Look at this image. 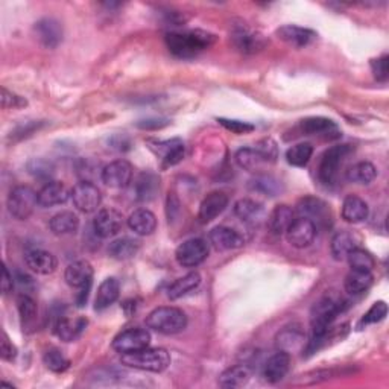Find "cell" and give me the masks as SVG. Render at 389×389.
I'll return each mask as SVG.
<instances>
[{"mask_svg":"<svg viewBox=\"0 0 389 389\" xmlns=\"http://www.w3.org/2000/svg\"><path fill=\"white\" fill-rule=\"evenodd\" d=\"M374 277L370 271H358L351 270L343 282V287L350 295H359L365 291H368L370 286L373 284Z\"/></svg>","mask_w":389,"mask_h":389,"instance_id":"35","label":"cell"},{"mask_svg":"<svg viewBox=\"0 0 389 389\" xmlns=\"http://www.w3.org/2000/svg\"><path fill=\"white\" fill-rule=\"evenodd\" d=\"M251 371L247 365H235L230 366L219 375V386L222 388H242L250 382Z\"/></svg>","mask_w":389,"mask_h":389,"instance_id":"33","label":"cell"},{"mask_svg":"<svg viewBox=\"0 0 389 389\" xmlns=\"http://www.w3.org/2000/svg\"><path fill=\"white\" fill-rule=\"evenodd\" d=\"M17 309H18V315H20L21 327H23V330L34 327L37 321V314H38L36 299L29 297L28 294H20L17 298Z\"/></svg>","mask_w":389,"mask_h":389,"instance_id":"36","label":"cell"},{"mask_svg":"<svg viewBox=\"0 0 389 389\" xmlns=\"http://www.w3.org/2000/svg\"><path fill=\"white\" fill-rule=\"evenodd\" d=\"M291 368V354L279 350L266 361L263 366V377L268 383L282 382Z\"/></svg>","mask_w":389,"mask_h":389,"instance_id":"17","label":"cell"},{"mask_svg":"<svg viewBox=\"0 0 389 389\" xmlns=\"http://www.w3.org/2000/svg\"><path fill=\"white\" fill-rule=\"evenodd\" d=\"M199 284H201V275H199V272H196V271L188 272L187 275L175 280L169 286L168 297H169V299H172V302H175V299H180L191 292L196 291Z\"/></svg>","mask_w":389,"mask_h":389,"instance_id":"31","label":"cell"},{"mask_svg":"<svg viewBox=\"0 0 389 389\" xmlns=\"http://www.w3.org/2000/svg\"><path fill=\"white\" fill-rule=\"evenodd\" d=\"M120 295V284L114 279V277H108L97 287V294L95 299V309L96 310H105L111 304H114L117 302V298Z\"/></svg>","mask_w":389,"mask_h":389,"instance_id":"29","label":"cell"},{"mask_svg":"<svg viewBox=\"0 0 389 389\" xmlns=\"http://www.w3.org/2000/svg\"><path fill=\"white\" fill-rule=\"evenodd\" d=\"M87 324L88 321L84 316H75V318L60 316L57 321H55L53 331L61 341L73 342L81 338Z\"/></svg>","mask_w":389,"mask_h":389,"instance_id":"16","label":"cell"},{"mask_svg":"<svg viewBox=\"0 0 389 389\" xmlns=\"http://www.w3.org/2000/svg\"><path fill=\"white\" fill-rule=\"evenodd\" d=\"M218 122L225 129L231 131L233 134H238V136L250 134V132H252L255 129V127L252 124H248V122H242V120H231V119L220 117V119H218Z\"/></svg>","mask_w":389,"mask_h":389,"instance_id":"46","label":"cell"},{"mask_svg":"<svg viewBox=\"0 0 389 389\" xmlns=\"http://www.w3.org/2000/svg\"><path fill=\"white\" fill-rule=\"evenodd\" d=\"M169 122L166 119H146V120H140L137 127L142 129H159L168 125Z\"/></svg>","mask_w":389,"mask_h":389,"instance_id":"50","label":"cell"},{"mask_svg":"<svg viewBox=\"0 0 389 389\" xmlns=\"http://www.w3.org/2000/svg\"><path fill=\"white\" fill-rule=\"evenodd\" d=\"M159 187V178L154 174H142L136 181V196L139 201H151L157 195Z\"/></svg>","mask_w":389,"mask_h":389,"instance_id":"39","label":"cell"},{"mask_svg":"<svg viewBox=\"0 0 389 389\" xmlns=\"http://www.w3.org/2000/svg\"><path fill=\"white\" fill-rule=\"evenodd\" d=\"M386 315H388V304L385 302H375L370 307L368 312H366L363 315V318L361 319L359 329L366 327V326H370V324H377V322L383 321L386 318Z\"/></svg>","mask_w":389,"mask_h":389,"instance_id":"44","label":"cell"},{"mask_svg":"<svg viewBox=\"0 0 389 389\" xmlns=\"http://www.w3.org/2000/svg\"><path fill=\"white\" fill-rule=\"evenodd\" d=\"M210 243L218 250V251H230V250H238L245 245V239L238 233L225 225L215 227L208 235Z\"/></svg>","mask_w":389,"mask_h":389,"instance_id":"15","label":"cell"},{"mask_svg":"<svg viewBox=\"0 0 389 389\" xmlns=\"http://www.w3.org/2000/svg\"><path fill=\"white\" fill-rule=\"evenodd\" d=\"M347 260L350 263V268L351 270H358V271H373L374 265H375V260L373 255L365 251L363 248L358 247L354 248L348 255H347Z\"/></svg>","mask_w":389,"mask_h":389,"instance_id":"42","label":"cell"},{"mask_svg":"<svg viewBox=\"0 0 389 389\" xmlns=\"http://www.w3.org/2000/svg\"><path fill=\"white\" fill-rule=\"evenodd\" d=\"M215 36L206 31H172L166 34V44L172 55L188 60L204 52L215 43Z\"/></svg>","mask_w":389,"mask_h":389,"instance_id":"1","label":"cell"},{"mask_svg":"<svg viewBox=\"0 0 389 389\" xmlns=\"http://www.w3.org/2000/svg\"><path fill=\"white\" fill-rule=\"evenodd\" d=\"M370 215V207L358 195H348L342 203V219L348 224H359Z\"/></svg>","mask_w":389,"mask_h":389,"instance_id":"25","label":"cell"},{"mask_svg":"<svg viewBox=\"0 0 389 389\" xmlns=\"http://www.w3.org/2000/svg\"><path fill=\"white\" fill-rule=\"evenodd\" d=\"M122 363L129 368L149 371V373H163L169 368L171 354L164 348H143L140 351L122 354Z\"/></svg>","mask_w":389,"mask_h":389,"instance_id":"2","label":"cell"},{"mask_svg":"<svg viewBox=\"0 0 389 389\" xmlns=\"http://www.w3.org/2000/svg\"><path fill=\"white\" fill-rule=\"evenodd\" d=\"M0 356H2L4 361H8V362H13L17 358V348H16L14 343L9 341L6 333H4V338H2V346H0Z\"/></svg>","mask_w":389,"mask_h":389,"instance_id":"49","label":"cell"},{"mask_svg":"<svg viewBox=\"0 0 389 389\" xmlns=\"http://www.w3.org/2000/svg\"><path fill=\"white\" fill-rule=\"evenodd\" d=\"M140 250V242L132 238H119L110 243L108 254L116 260L132 259Z\"/></svg>","mask_w":389,"mask_h":389,"instance_id":"34","label":"cell"},{"mask_svg":"<svg viewBox=\"0 0 389 389\" xmlns=\"http://www.w3.org/2000/svg\"><path fill=\"white\" fill-rule=\"evenodd\" d=\"M277 36L280 40L287 43L292 48H306L307 44L312 43L316 38V32L307 28L295 26V25H284L277 29Z\"/></svg>","mask_w":389,"mask_h":389,"instance_id":"23","label":"cell"},{"mask_svg":"<svg viewBox=\"0 0 389 389\" xmlns=\"http://www.w3.org/2000/svg\"><path fill=\"white\" fill-rule=\"evenodd\" d=\"M302 129L307 136H327L331 139L330 134H335L339 137V129L336 124L326 117H309L302 120Z\"/></svg>","mask_w":389,"mask_h":389,"instance_id":"30","label":"cell"},{"mask_svg":"<svg viewBox=\"0 0 389 389\" xmlns=\"http://www.w3.org/2000/svg\"><path fill=\"white\" fill-rule=\"evenodd\" d=\"M26 266L36 274L40 275H49L57 271L58 260L55 255L49 251L44 250H32L25 255Z\"/></svg>","mask_w":389,"mask_h":389,"instance_id":"21","label":"cell"},{"mask_svg":"<svg viewBox=\"0 0 389 389\" xmlns=\"http://www.w3.org/2000/svg\"><path fill=\"white\" fill-rule=\"evenodd\" d=\"M228 207V196L224 192H212L208 193L201 206H199L198 218L203 224H208V222L215 220L219 215L224 213V210Z\"/></svg>","mask_w":389,"mask_h":389,"instance_id":"19","label":"cell"},{"mask_svg":"<svg viewBox=\"0 0 389 389\" xmlns=\"http://www.w3.org/2000/svg\"><path fill=\"white\" fill-rule=\"evenodd\" d=\"M187 315L181 309L164 306L152 310L146 316V326L161 335H176L187 327Z\"/></svg>","mask_w":389,"mask_h":389,"instance_id":"3","label":"cell"},{"mask_svg":"<svg viewBox=\"0 0 389 389\" xmlns=\"http://www.w3.org/2000/svg\"><path fill=\"white\" fill-rule=\"evenodd\" d=\"M101 180L111 188H125L132 180V166L127 160H116L101 171Z\"/></svg>","mask_w":389,"mask_h":389,"instance_id":"14","label":"cell"},{"mask_svg":"<svg viewBox=\"0 0 389 389\" xmlns=\"http://www.w3.org/2000/svg\"><path fill=\"white\" fill-rule=\"evenodd\" d=\"M73 206L82 213H93L102 204L101 191L92 181H80L70 192Z\"/></svg>","mask_w":389,"mask_h":389,"instance_id":"9","label":"cell"},{"mask_svg":"<svg viewBox=\"0 0 389 389\" xmlns=\"http://www.w3.org/2000/svg\"><path fill=\"white\" fill-rule=\"evenodd\" d=\"M43 362L46 365V368L52 373H64L69 370L70 361L65 358L64 353L58 348H49L43 356Z\"/></svg>","mask_w":389,"mask_h":389,"instance_id":"43","label":"cell"},{"mask_svg":"<svg viewBox=\"0 0 389 389\" xmlns=\"http://www.w3.org/2000/svg\"><path fill=\"white\" fill-rule=\"evenodd\" d=\"M318 228L315 227L314 222H310L306 218H295V220L291 224L284 233L287 242L291 243L294 248L303 250L307 248L314 243L316 238Z\"/></svg>","mask_w":389,"mask_h":389,"instance_id":"13","label":"cell"},{"mask_svg":"<svg viewBox=\"0 0 389 389\" xmlns=\"http://www.w3.org/2000/svg\"><path fill=\"white\" fill-rule=\"evenodd\" d=\"M231 41L235 48L245 55L257 53L266 46V40L257 31H252L245 23L235 25L231 29Z\"/></svg>","mask_w":389,"mask_h":389,"instance_id":"11","label":"cell"},{"mask_svg":"<svg viewBox=\"0 0 389 389\" xmlns=\"http://www.w3.org/2000/svg\"><path fill=\"white\" fill-rule=\"evenodd\" d=\"M208 252L210 247L207 240L201 238H193L183 242L176 248L175 259L183 268H196L198 265H201L208 257Z\"/></svg>","mask_w":389,"mask_h":389,"instance_id":"8","label":"cell"},{"mask_svg":"<svg viewBox=\"0 0 389 389\" xmlns=\"http://www.w3.org/2000/svg\"><path fill=\"white\" fill-rule=\"evenodd\" d=\"M13 289H14L13 275L9 274L6 265H4V268H2V294L8 295L9 292H13Z\"/></svg>","mask_w":389,"mask_h":389,"instance_id":"52","label":"cell"},{"mask_svg":"<svg viewBox=\"0 0 389 389\" xmlns=\"http://www.w3.org/2000/svg\"><path fill=\"white\" fill-rule=\"evenodd\" d=\"M314 155V146L310 143H298L289 148L286 152V160L295 168H304Z\"/></svg>","mask_w":389,"mask_h":389,"instance_id":"40","label":"cell"},{"mask_svg":"<svg viewBox=\"0 0 389 389\" xmlns=\"http://www.w3.org/2000/svg\"><path fill=\"white\" fill-rule=\"evenodd\" d=\"M34 31L40 43L48 49H55L63 41V26L60 21L55 18H41L36 23Z\"/></svg>","mask_w":389,"mask_h":389,"instance_id":"18","label":"cell"},{"mask_svg":"<svg viewBox=\"0 0 389 389\" xmlns=\"http://www.w3.org/2000/svg\"><path fill=\"white\" fill-rule=\"evenodd\" d=\"M361 247V238L353 231H339L331 239L330 251L333 259L341 262L347 260V255L354 250Z\"/></svg>","mask_w":389,"mask_h":389,"instance_id":"22","label":"cell"},{"mask_svg":"<svg viewBox=\"0 0 389 389\" xmlns=\"http://www.w3.org/2000/svg\"><path fill=\"white\" fill-rule=\"evenodd\" d=\"M2 108L6 110V108H23L28 105V101L25 97H21L13 92L6 90V88L4 87L2 88Z\"/></svg>","mask_w":389,"mask_h":389,"instance_id":"47","label":"cell"},{"mask_svg":"<svg viewBox=\"0 0 389 389\" xmlns=\"http://www.w3.org/2000/svg\"><path fill=\"white\" fill-rule=\"evenodd\" d=\"M351 151L353 148L350 144H336L322 154L318 166V178L326 187H333L338 183L342 164Z\"/></svg>","mask_w":389,"mask_h":389,"instance_id":"5","label":"cell"},{"mask_svg":"<svg viewBox=\"0 0 389 389\" xmlns=\"http://www.w3.org/2000/svg\"><path fill=\"white\" fill-rule=\"evenodd\" d=\"M250 188L252 192H257L265 196H277L282 192L280 183L270 175H257L250 181Z\"/></svg>","mask_w":389,"mask_h":389,"instance_id":"41","label":"cell"},{"mask_svg":"<svg viewBox=\"0 0 389 389\" xmlns=\"http://www.w3.org/2000/svg\"><path fill=\"white\" fill-rule=\"evenodd\" d=\"M32 166H29L31 174H34L36 176H41V174H44L46 176L50 175V164L44 163L41 160H34L31 163Z\"/></svg>","mask_w":389,"mask_h":389,"instance_id":"51","label":"cell"},{"mask_svg":"<svg viewBox=\"0 0 389 389\" xmlns=\"http://www.w3.org/2000/svg\"><path fill=\"white\" fill-rule=\"evenodd\" d=\"M124 228V216L114 208L99 210L93 219V231L101 239L114 238Z\"/></svg>","mask_w":389,"mask_h":389,"instance_id":"12","label":"cell"},{"mask_svg":"<svg viewBox=\"0 0 389 389\" xmlns=\"http://www.w3.org/2000/svg\"><path fill=\"white\" fill-rule=\"evenodd\" d=\"M235 215L245 224H260L263 219H266V210L260 203H255L252 199L243 198L235 204Z\"/></svg>","mask_w":389,"mask_h":389,"instance_id":"27","label":"cell"},{"mask_svg":"<svg viewBox=\"0 0 389 389\" xmlns=\"http://www.w3.org/2000/svg\"><path fill=\"white\" fill-rule=\"evenodd\" d=\"M371 69H373L374 78L377 81H380V82L386 81L388 80V72H389L386 55H383V57L377 58V60H373L371 61Z\"/></svg>","mask_w":389,"mask_h":389,"instance_id":"48","label":"cell"},{"mask_svg":"<svg viewBox=\"0 0 389 389\" xmlns=\"http://www.w3.org/2000/svg\"><path fill=\"white\" fill-rule=\"evenodd\" d=\"M128 227L139 236H151L157 228V218L148 208H137L129 215Z\"/></svg>","mask_w":389,"mask_h":389,"instance_id":"26","label":"cell"},{"mask_svg":"<svg viewBox=\"0 0 389 389\" xmlns=\"http://www.w3.org/2000/svg\"><path fill=\"white\" fill-rule=\"evenodd\" d=\"M375 176H377V169L375 166L370 161L356 163L346 172L347 181L354 184H370L375 180Z\"/></svg>","mask_w":389,"mask_h":389,"instance_id":"37","label":"cell"},{"mask_svg":"<svg viewBox=\"0 0 389 389\" xmlns=\"http://www.w3.org/2000/svg\"><path fill=\"white\" fill-rule=\"evenodd\" d=\"M70 193L68 191V187L63 183L49 181L48 184H44L41 187V191L38 192V206L44 208H50L68 203Z\"/></svg>","mask_w":389,"mask_h":389,"instance_id":"24","label":"cell"},{"mask_svg":"<svg viewBox=\"0 0 389 389\" xmlns=\"http://www.w3.org/2000/svg\"><path fill=\"white\" fill-rule=\"evenodd\" d=\"M254 148L263 155V159L270 164L275 163L277 159H279V146H277V143L272 139H263Z\"/></svg>","mask_w":389,"mask_h":389,"instance_id":"45","label":"cell"},{"mask_svg":"<svg viewBox=\"0 0 389 389\" xmlns=\"http://www.w3.org/2000/svg\"><path fill=\"white\" fill-rule=\"evenodd\" d=\"M49 228L55 236L75 235L78 228H80V218L73 212H61L50 219Z\"/></svg>","mask_w":389,"mask_h":389,"instance_id":"32","label":"cell"},{"mask_svg":"<svg viewBox=\"0 0 389 389\" xmlns=\"http://www.w3.org/2000/svg\"><path fill=\"white\" fill-rule=\"evenodd\" d=\"M64 280L70 287L78 289L76 306L84 307L93 283V266L87 260H76L70 263L64 272Z\"/></svg>","mask_w":389,"mask_h":389,"instance_id":"4","label":"cell"},{"mask_svg":"<svg viewBox=\"0 0 389 389\" xmlns=\"http://www.w3.org/2000/svg\"><path fill=\"white\" fill-rule=\"evenodd\" d=\"M149 343L151 333L146 329L132 327L119 333L113 341V348L120 354H128L149 347Z\"/></svg>","mask_w":389,"mask_h":389,"instance_id":"10","label":"cell"},{"mask_svg":"<svg viewBox=\"0 0 389 389\" xmlns=\"http://www.w3.org/2000/svg\"><path fill=\"white\" fill-rule=\"evenodd\" d=\"M299 218H306L314 222L316 228H327L331 225V210L327 203L315 196H304L297 204V212Z\"/></svg>","mask_w":389,"mask_h":389,"instance_id":"7","label":"cell"},{"mask_svg":"<svg viewBox=\"0 0 389 389\" xmlns=\"http://www.w3.org/2000/svg\"><path fill=\"white\" fill-rule=\"evenodd\" d=\"M295 210L286 204H279L272 208V212L266 216L268 230L275 236H282L295 220Z\"/></svg>","mask_w":389,"mask_h":389,"instance_id":"20","label":"cell"},{"mask_svg":"<svg viewBox=\"0 0 389 389\" xmlns=\"http://www.w3.org/2000/svg\"><path fill=\"white\" fill-rule=\"evenodd\" d=\"M38 206V192L29 186H17L8 195L6 207L11 216L18 220H26Z\"/></svg>","mask_w":389,"mask_h":389,"instance_id":"6","label":"cell"},{"mask_svg":"<svg viewBox=\"0 0 389 389\" xmlns=\"http://www.w3.org/2000/svg\"><path fill=\"white\" fill-rule=\"evenodd\" d=\"M236 161L240 168H243L248 172L263 171L265 166L270 164L263 159V155L255 148H243V149L238 151Z\"/></svg>","mask_w":389,"mask_h":389,"instance_id":"38","label":"cell"},{"mask_svg":"<svg viewBox=\"0 0 389 389\" xmlns=\"http://www.w3.org/2000/svg\"><path fill=\"white\" fill-rule=\"evenodd\" d=\"M306 342V335L303 330H299V327H286L283 329L279 335L275 338V343L279 350L286 351V353H297L304 347Z\"/></svg>","mask_w":389,"mask_h":389,"instance_id":"28","label":"cell"}]
</instances>
